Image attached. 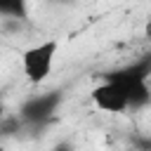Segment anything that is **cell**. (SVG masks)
<instances>
[{"label":"cell","instance_id":"7","mask_svg":"<svg viewBox=\"0 0 151 151\" xmlns=\"http://www.w3.org/2000/svg\"><path fill=\"white\" fill-rule=\"evenodd\" d=\"M144 33H146V38H151V21H146V28H144Z\"/></svg>","mask_w":151,"mask_h":151},{"label":"cell","instance_id":"4","mask_svg":"<svg viewBox=\"0 0 151 151\" xmlns=\"http://www.w3.org/2000/svg\"><path fill=\"white\" fill-rule=\"evenodd\" d=\"M61 92L59 90H50V92H40V94H31L21 106H19V120L26 125H42L47 120L54 118V113L61 106Z\"/></svg>","mask_w":151,"mask_h":151},{"label":"cell","instance_id":"2","mask_svg":"<svg viewBox=\"0 0 151 151\" xmlns=\"http://www.w3.org/2000/svg\"><path fill=\"white\" fill-rule=\"evenodd\" d=\"M57 54H59V42H57L54 38L38 40V42H33L31 47H26V50L21 52V57H19L24 78H26L31 85H42V83L52 76V71H54Z\"/></svg>","mask_w":151,"mask_h":151},{"label":"cell","instance_id":"3","mask_svg":"<svg viewBox=\"0 0 151 151\" xmlns=\"http://www.w3.org/2000/svg\"><path fill=\"white\" fill-rule=\"evenodd\" d=\"M90 101L97 111L109 113V116H118L130 111V97L125 92V87L106 76H101V80L90 90Z\"/></svg>","mask_w":151,"mask_h":151},{"label":"cell","instance_id":"1","mask_svg":"<svg viewBox=\"0 0 151 151\" xmlns=\"http://www.w3.org/2000/svg\"><path fill=\"white\" fill-rule=\"evenodd\" d=\"M104 76L125 87V92L130 97V111H139L151 104V57L137 59V61L113 68Z\"/></svg>","mask_w":151,"mask_h":151},{"label":"cell","instance_id":"6","mask_svg":"<svg viewBox=\"0 0 151 151\" xmlns=\"http://www.w3.org/2000/svg\"><path fill=\"white\" fill-rule=\"evenodd\" d=\"M50 151H76V149H73V144H71V142H57Z\"/></svg>","mask_w":151,"mask_h":151},{"label":"cell","instance_id":"5","mask_svg":"<svg viewBox=\"0 0 151 151\" xmlns=\"http://www.w3.org/2000/svg\"><path fill=\"white\" fill-rule=\"evenodd\" d=\"M0 14L5 19L24 21L28 17V0H0Z\"/></svg>","mask_w":151,"mask_h":151}]
</instances>
